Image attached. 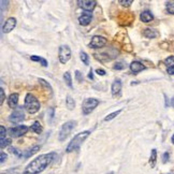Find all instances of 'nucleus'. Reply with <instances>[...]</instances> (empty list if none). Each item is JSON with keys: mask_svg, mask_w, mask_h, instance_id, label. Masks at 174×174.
<instances>
[{"mask_svg": "<svg viewBox=\"0 0 174 174\" xmlns=\"http://www.w3.org/2000/svg\"><path fill=\"white\" fill-rule=\"evenodd\" d=\"M157 160V151L156 149H152V154H151V159H149V163L152 164V167H155Z\"/></svg>", "mask_w": 174, "mask_h": 174, "instance_id": "23", "label": "nucleus"}, {"mask_svg": "<svg viewBox=\"0 0 174 174\" xmlns=\"http://www.w3.org/2000/svg\"><path fill=\"white\" fill-rule=\"evenodd\" d=\"M168 72L169 74H171V75H174V66H172V67H169L168 68Z\"/></svg>", "mask_w": 174, "mask_h": 174, "instance_id": "36", "label": "nucleus"}, {"mask_svg": "<svg viewBox=\"0 0 174 174\" xmlns=\"http://www.w3.org/2000/svg\"><path fill=\"white\" fill-rule=\"evenodd\" d=\"M75 79H76L77 82H80V83H81V82H83V74H82L81 72L79 71V70L75 71Z\"/></svg>", "mask_w": 174, "mask_h": 174, "instance_id": "30", "label": "nucleus"}, {"mask_svg": "<svg viewBox=\"0 0 174 174\" xmlns=\"http://www.w3.org/2000/svg\"><path fill=\"white\" fill-rule=\"evenodd\" d=\"M96 73L98 74V75H105V71L103 69H97L96 70Z\"/></svg>", "mask_w": 174, "mask_h": 174, "instance_id": "35", "label": "nucleus"}, {"mask_svg": "<svg viewBox=\"0 0 174 174\" xmlns=\"http://www.w3.org/2000/svg\"><path fill=\"white\" fill-rule=\"evenodd\" d=\"M80 57H81V60L83 61L84 65H88L89 57H88V55H87L85 52H81V53H80Z\"/></svg>", "mask_w": 174, "mask_h": 174, "instance_id": "26", "label": "nucleus"}, {"mask_svg": "<svg viewBox=\"0 0 174 174\" xmlns=\"http://www.w3.org/2000/svg\"><path fill=\"white\" fill-rule=\"evenodd\" d=\"M17 103H18V94H11L8 98L9 106L12 109H16L17 108Z\"/></svg>", "mask_w": 174, "mask_h": 174, "instance_id": "13", "label": "nucleus"}, {"mask_svg": "<svg viewBox=\"0 0 174 174\" xmlns=\"http://www.w3.org/2000/svg\"><path fill=\"white\" fill-rule=\"evenodd\" d=\"M118 2H119V3L124 7H129L133 1H132V0H119Z\"/></svg>", "mask_w": 174, "mask_h": 174, "instance_id": "29", "label": "nucleus"}, {"mask_svg": "<svg viewBox=\"0 0 174 174\" xmlns=\"http://www.w3.org/2000/svg\"><path fill=\"white\" fill-rule=\"evenodd\" d=\"M164 65H167V66H169V67L174 66V56H169L167 58V59L164 60Z\"/></svg>", "mask_w": 174, "mask_h": 174, "instance_id": "27", "label": "nucleus"}, {"mask_svg": "<svg viewBox=\"0 0 174 174\" xmlns=\"http://www.w3.org/2000/svg\"><path fill=\"white\" fill-rule=\"evenodd\" d=\"M0 140L1 141H3V140H6V135H7V130H6V128L3 127V126H1L0 127Z\"/></svg>", "mask_w": 174, "mask_h": 174, "instance_id": "28", "label": "nucleus"}, {"mask_svg": "<svg viewBox=\"0 0 174 174\" xmlns=\"http://www.w3.org/2000/svg\"><path fill=\"white\" fill-rule=\"evenodd\" d=\"M125 68V65H124V62H116V64L114 65V69L115 70H123Z\"/></svg>", "mask_w": 174, "mask_h": 174, "instance_id": "31", "label": "nucleus"}, {"mask_svg": "<svg viewBox=\"0 0 174 174\" xmlns=\"http://www.w3.org/2000/svg\"><path fill=\"white\" fill-rule=\"evenodd\" d=\"M39 149H40V146H39V145H36V146L27 149L25 153H23V157H25V158H29L30 156H32V155H35L36 153H38Z\"/></svg>", "mask_w": 174, "mask_h": 174, "instance_id": "18", "label": "nucleus"}, {"mask_svg": "<svg viewBox=\"0 0 174 174\" xmlns=\"http://www.w3.org/2000/svg\"><path fill=\"white\" fill-rule=\"evenodd\" d=\"M172 143L174 144V134H173V137H172Z\"/></svg>", "mask_w": 174, "mask_h": 174, "instance_id": "41", "label": "nucleus"}, {"mask_svg": "<svg viewBox=\"0 0 174 174\" xmlns=\"http://www.w3.org/2000/svg\"><path fill=\"white\" fill-rule=\"evenodd\" d=\"M99 105V100L96 98H86L82 104V111L84 115H88Z\"/></svg>", "mask_w": 174, "mask_h": 174, "instance_id": "4", "label": "nucleus"}, {"mask_svg": "<svg viewBox=\"0 0 174 174\" xmlns=\"http://www.w3.org/2000/svg\"><path fill=\"white\" fill-rule=\"evenodd\" d=\"M53 157H54L53 153L40 155L26 167L23 174H40L50 166L53 160Z\"/></svg>", "mask_w": 174, "mask_h": 174, "instance_id": "1", "label": "nucleus"}, {"mask_svg": "<svg viewBox=\"0 0 174 174\" xmlns=\"http://www.w3.org/2000/svg\"><path fill=\"white\" fill-rule=\"evenodd\" d=\"M58 57L61 64H67L71 58V50L68 45H61L58 51Z\"/></svg>", "mask_w": 174, "mask_h": 174, "instance_id": "7", "label": "nucleus"}, {"mask_svg": "<svg viewBox=\"0 0 174 174\" xmlns=\"http://www.w3.org/2000/svg\"><path fill=\"white\" fill-rule=\"evenodd\" d=\"M120 89H122V82L120 80H115L112 84V95L114 97L117 96L120 93Z\"/></svg>", "mask_w": 174, "mask_h": 174, "instance_id": "16", "label": "nucleus"}, {"mask_svg": "<svg viewBox=\"0 0 174 174\" xmlns=\"http://www.w3.org/2000/svg\"><path fill=\"white\" fill-rule=\"evenodd\" d=\"M6 159H7V155L4 154V153H1V159H0V161H1V163H3Z\"/></svg>", "mask_w": 174, "mask_h": 174, "instance_id": "38", "label": "nucleus"}, {"mask_svg": "<svg viewBox=\"0 0 174 174\" xmlns=\"http://www.w3.org/2000/svg\"><path fill=\"white\" fill-rule=\"evenodd\" d=\"M64 80H65L66 84L70 87V88H72V87H73V85H72V79H71V74H70V72H65Z\"/></svg>", "mask_w": 174, "mask_h": 174, "instance_id": "21", "label": "nucleus"}, {"mask_svg": "<svg viewBox=\"0 0 174 174\" xmlns=\"http://www.w3.org/2000/svg\"><path fill=\"white\" fill-rule=\"evenodd\" d=\"M145 69V66L143 64H141L140 61H132L130 64V70H131L133 73H139L140 71Z\"/></svg>", "mask_w": 174, "mask_h": 174, "instance_id": "14", "label": "nucleus"}, {"mask_svg": "<svg viewBox=\"0 0 174 174\" xmlns=\"http://www.w3.org/2000/svg\"><path fill=\"white\" fill-rule=\"evenodd\" d=\"M91 22V12L84 11L83 14L79 17V23L82 26H87Z\"/></svg>", "mask_w": 174, "mask_h": 174, "instance_id": "12", "label": "nucleus"}, {"mask_svg": "<svg viewBox=\"0 0 174 174\" xmlns=\"http://www.w3.org/2000/svg\"><path fill=\"white\" fill-rule=\"evenodd\" d=\"M0 142H1V144H0V147H1V148H4V147H7L10 143H11V140L6 139V140H3V141H0Z\"/></svg>", "mask_w": 174, "mask_h": 174, "instance_id": "32", "label": "nucleus"}, {"mask_svg": "<svg viewBox=\"0 0 174 174\" xmlns=\"http://www.w3.org/2000/svg\"><path fill=\"white\" fill-rule=\"evenodd\" d=\"M140 19L143 23H149V22H152L154 19V15L149 11H143L141 13V15H140Z\"/></svg>", "mask_w": 174, "mask_h": 174, "instance_id": "17", "label": "nucleus"}, {"mask_svg": "<svg viewBox=\"0 0 174 174\" xmlns=\"http://www.w3.org/2000/svg\"><path fill=\"white\" fill-rule=\"evenodd\" d=\"M166 9L168 11V13L174 14V1H169L166 4Z\"/></svg>", "mask_w": 174, "mask_h": 174, "instance_id": "25", "label": "nucleus"}, {"mask_svg": "<svg viewBox=\"0 0 174 174\" xmlns=\"http://www.w3.org/2000/svg\"><path fill=\"white\" fill-rule=\"evenodd\" d=\"M16 26V19L14 17H9L6 21V23L3 24V27H2V31L4 33H9L15 28Z\"/></svg>", "mask_w": 174, "mask_h": 174, "instance_id": "11", "label": "nucleus"}, {"mask_svg": "<svg viewBox=\"0 0 174 174\" xmlns=\"http://www.w3.org/2000/svg\"><path fill=\"white\" fill-rule=\"evenodd\" d=\"M27 131H28V127L25 125H19V126H16V127L9 129V133L13 138L22 137V135H24Z\"/></svg>", "mask_w": 174, "mask_h": 174, "instance_id": "9", "label": "nucleus"}, {"mask_svg": "<svg viewBox=\"0 0 174 174\" xmlns=\"http://www.w3.org/2000/svg\"><path fill=\"white\" fill-rule=\"evenodd\" d=\"M108 174H114V173H113V172H110V173H108Z\"/></svg>", "mask_w": 174, "mask_h": 174, "instance_id": "42", "label": "nucleus"}, {"mask_svg": "<svg viewBox=\"0 0 174 174\" xmlns=\"http://www.w3.org/2000/svg\"><path fill=\"white\" fill-rule=\"evenodd\" d=\"M75 124L76 123L74 122V120H69V122H67L66 124H64L61 126L60 131H59V141H64V140L67 139L68 135L70 134V132L74 129Z\"/></svg>", "mask_w": 174, "mask_h": 174, "instance_id": "5", "label": "nucleus"}, {"mask_svg": "<svg viewBox=\"0 0 174 174\" xmlns=\"http://www.w3.org/2000/svg\"><path fill=\"white\" fill-rule=\"evenodd\" d=\"M108 43V40L105 38L101 37V36H94L89 43V46L91 48H100L103 47Z\"/></svg>", "mask_w": 174, "mask_h": 174, "instance_id": "8", "label": "nucleus"}, {"mask_svg": "<svg viewBox=\"0 0 174 174\" xmlns=\"http://www.w3.org/2000/svg\"><path fill=\"white\" fill-rule=\"evenodd\" d=\"M77 2H79V6L82 9H84V11H88V12L93 11L97 4V1H95V0H80Z\"/></svg>", "mask_w": 174, "mask_h": 174, "instance_id": "10", "label": "nucleus"}, {"mask_svg": "<svg viewBox=\"0 0 174 174\" xmlns=\"http://www.w3.org/2000/svg\"><path fill=\"white\" fill-rule=\"evenodd\" d=\"M25 118V115H24V109L23 106H17L16 109H14V111L12 112V114L10 115L9 120L13 124H18V123H22Z\"/></svg>", "mask_w": 174, "mask_h": 174, "instance_id": "6", "label": "nucleus"}, {"mask_svg": "<svg viewBox=\"0 0 174 174\" xmlns=\"http://www.w3.org/2000/svg\"><path fill=\"white\" fill-rule=\"evenodd\" d=\"M66 105L69 110H73L75 108V102H74V99L71 96H68L66 99Z\"/></svg>", "mask_w": 174, "mask_h": 174, "instance_id": "19", "label": "nucleus"}, {"mask_svg": "<svg viewBox=\"0 0 174 174\" xmlns=\"http://www.w3.org/2000/svg\"><path fill=\"white\" fill-rule=\"evenodd\" d=\"M171 104H172V106H174V97L172 98V100H171Z\"/></svg>", "mask_w": 174, "mask_h": 174, "instance_id": "40", "label": "nucleus"}, {"mask_svg": "<svg viewBox=\"0 0 174 174\" xmlns=\"http://www.w3.org/2000/svg\"><path fill=\"white\" fill-rule=\"evenodd\" d=\"M120 113H122V110L115 111V112H113V113H111V114H109L108 116H105L104 120H105V122H110V120H112L113 118H115L117 115H119Z\"/></svg>", "mask_w": 174, "mask_h": 174, "instance_id": "24", "label": "nucleus"}, {"mask_svg": "<svg viewBox=\"0 0 174 174\" xmlns=\"http://www.w3.org/2000/svg\"><path fill=\"white\" fill-rule=\"evenodd\" d=\"M0 96H1V100H0V104L2 105V103H3L4 99H6V95H4V90L3 89H0Z\"/></svg>", "mask_w": 174, "mask_h": 174, "instance_id": "34", "label": "nucleus"}, {"mask_svg": "<svg viewBox=\"0 0 174 174\" xmlns=\"http://www.w3.org/2000/svg\"><path fill=\"white\" fill-rule=\"evenodd\" d=\"M30 129L32 130L33 132H36V133H41V132H42V126L40 125L39 122H35L31 125Z\"/></svg>", "mask_w": 174, "mask_h": 174, "instance_id": "20", "label": "nucleus"}, {"mask_svg": "<svg viewBox=\"0 0 174 174\" xmlns=\"http://www.w3.org/2000/svg\"><path fill=\"white\" fill-rule=\"evenodd\" d=\"M168 160H169V153H164V154H163V159H162V161H163V162H167Z\"/></svg>", "mask_w": 174, "mask_h": 174, "instance_id": "37", "label": "nucleus"}, {"mask_svg": "<svg viewBox=\"0 0 174 174\" xmlns=\"http://www.w3.org/2000/svg\"><path fill=\"white\" fill-rule=\"evenodd\" d=\"M30 59H31V60H33V61H38V62H40V64L42 65L43 67H47V61L44 59V58L39 57V56H31V57H30Z\"/></svg>", "mask_w": 174, "mask_h": 174, "instance_id": "22", "label": "nucleus"}, {"mask_svg": "<svg viewBox=\"0 0 174 174\" xmlns=\"http://www.w3.org/2000/svg\"><path fill=\"white\" fill-rule=\"evenodd\" d=\"M39 82H40L41 84H43V85H44V86H46V87H47V89H50V90L52 91V87H51L50 84H48V83H46V82H45V80L40 79V80H39Z\"/></svg>", "mask_w": 174, "mask_h": 174, "instance_id": "33", "label": "nucleus"}, {"mask_svg": "<svg viewBox=\"0 0 174 174\" xmlns=\"http://www.w3.org/2000/svg\"><path fill=\"white\" fill-rule=\"evenodd\" d=\"M89 134H90V131H88V130L77 133L75 137H74L73 139L70 141V143L68 144V146L66 148L67 153H71V152H73V151H75V149L79 148V147L82 145V143H83L87 138L89 137Z\"/></svg>", "mask_w": 174, "mask_h": 174, "instance_id": "2", "label": "nucleus"}, {"mask_svg": "<svg viewBox=\"0 0 174 174\" xmlns=\"http://www.w3.org/2000/svg\"><path fill=\"white\" fill-rule=\"evenodd\" d=\"M88 79H89V80H93V79H94V72H93V70H90V71H89Z\"/></svg>", "mask_w": 174, "mask_h": 174, "instance_id": "39", "label": "nucleus"}, {"mask_svg": "<svg viewBox=\"0 0 174 174\" xmlns=\"http://www.w3.org/2000/svg\"><path fill=\"white\" fill-rule=\"evenodd\" d=\"M40 102L37 98H36L33 95L31 94H27L25 98V104H24V108L26 109V111L29 113V114H35L37 113L39 110H40Z\"/></svg>", "mask_w": 174, "mask_h": 174, "instance_id": "3", "label": "nucleus"}, {"mask_svg": "<svg viewBox=\"0 0 174 174\" xmlns=\"http://www.w3.org/2000/svg\"><path fill=\"white\" fill-rule=\"evenodd\" d=\"M143 35L144 37L148 38V39H154V38H157L159 36V32L158 30H156V29H153V28H146L145 30L143 31Z\"/></svg>", "mask_w": 174, "mask_h": 174, "instance_id": "15", "label": "nucleus"}]
</instances>
